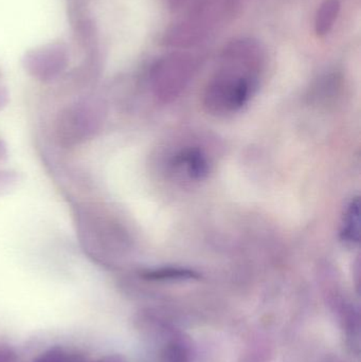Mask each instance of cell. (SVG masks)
<instances>
[{"label": "cell", "instance_id": "1", "mask_svg": "<svg viewBox=\"0 0 361 362\" xmlns=\"http://www.w3.org/2000/svg\"><path fill=\"white\" fill-rule=\"evenodd\" d=\"M225 66L210 83L205 95V104L212 114L228 115L241 110L256 88V78L247 61L239 67Z\"/></svg>", "mask_w": 361, "mask_h": 362}, {"label": "cell", "instance_id": "2", "mask_svg": "<svg viewBox=\"0 0 361 362\" xmlns=\"http://www.w3.org/2000/svg\"><path fill=\"white\" fill-rule=\"evenodd\" d=\"M25 67L34 76L51 78L66 65V51L59 44L48 45L25 55Z\"/></svg>", "mask_w": 361, "mask_h": 362}, {"label": "cell", "instance_id": "3", "mask_svg": "<svg viewBox=\"0 0 361 362\" xmlns=\"http://www.w3.org/2000/svg\"><path fill=\"white\" fill-rule=\"evenodd\" d=\"M172 169L191 180H205L209 174V163L201 151L184 148L178 152L171 161Z\"/></svg>", "mask_w": 361, "mask_h": 362}, {"label": "cell", "instance_id": "4", "mask_svg": "<svg viewBox=\"0 0 361 362\" xmlns=\"http://www.w3.org/2000/svg\"><path fill=\"white\" fill-rule=\"evenodd\" d=\"M341 238L348 245H356L360 240V198L351 200L345 209L341 223Z\"/></svg>", "mask_w": 361, "mask_h": 362}, {"label": "cell", "instance_id": "5", "mask_svg": "<svg viewBox=\"0 0 361 362\" xmlns=\"http://www.w3.org/2000/svg\"><path fill=\"white\" fill-rule=\"evenodd\" d=\"M192 346L188 340L176 338L165 346L162 362H192Z\"/></svg>", "mask_w": 361, "mask_h": 362}, {"label": "cell", "instance_id": "6", "mask_svg": "<svg viewBox=\"0 0 361 362\" xmlns=\"http://www.w3.org/2000/svg\"><path fill=\"white\" fill-rule=\"evenodd\" d=\"M339 8L341 6L336 0H328L322 4L316 17V31L319 35H324L332 29L338 15Z\"/></svg>", "mask_w": 361, "mask_h": 362}, {"label": "cell", "instance_id": "7", "mask_svg": "<svg viewBox=\"0 0 361 362\" xmlns=\"http://www.w3.org/2000/svg\"><path fill=\"white\" fill-rule=\"evenodd\" d=\"M143 276L150 281H184L199 278V274L192 270L173 267L148 270Z\"/></svg>", "mask_w": 361, "mask_h": 362}]
</instances>
